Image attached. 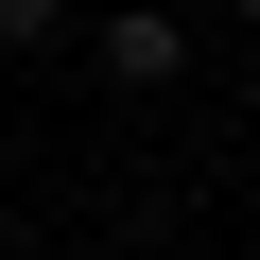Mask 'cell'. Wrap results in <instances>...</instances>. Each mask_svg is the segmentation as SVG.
<instances>
[{
  "label": "cell",
  "mask_w": 260,
  "mask_h": 260,
  "mask_svg": "<svg viewBox=\"0 0 260 260\" xmlns=\"http://www.w3.org/2000/svg\"><path fill=\"white\" fill-rule=\"evenodd\" d=\"M87 52H104V87H174V70H191V18H156V0H121V18H104Z\"/></svg>",
  "instance_id": "obj_1"
},
{
  "label": "cell",
  "mask_w": 260,
  "mask_h": 260,
  "mask_svg": "<svg viewBox=\"0 0 260 260\" xmlns=\"http://www.w3.org/2000/svg\"><path fill=\"white\" fill-rule=\"evenodd\" d=\"M35 35H70V0H0V52H35Z\"/></svg>",
  "instance_id": "obj_2"
},
{
  "label": "cell",
  "mask_w": 260,
  "mask_h": 260,
  "mask_svg": "<svg viewBox=\"0 0 260 260\" xmlns=\"http://www.w3.org/2000/svg\"><path fill=\"white\" fill-rule=\"evenodd\" d=\"M225 18H260V0H225Z\"/></svg>",
  "instance_id": "obj_3"
}]
</instances>
